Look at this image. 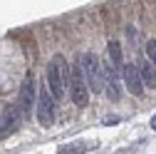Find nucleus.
I'll return each instance as SVG.
<instances>
[{
    "instance_id": "nucleus-1",
    "label": "nucleus",
    "mask_w": 156,
    "mask_h": 154,
    "mask_svg": "<svg viewBox=\"0 0 156 154\" xmlns=\"http://www.w3.org/2000/svg\"><path fill=\"white\" fill-rule=\"evenodd\" d=\"M80 65H82V72L87 77V85H89V92L97 94V92H102V62H99V57H97L94 52H82L80 55Z\"/></svg>"
},
{
    "instance_id": "nucleus-2",
    "label": "nucleus",
    "mask_w": 156,
    "mask_h": 154,
    "mask_svg": "<svg viewBox=\"0 0 156 154\" xmlns=\"http://www.w3.org/2000/svg\"><path fill=\"white\" fill-rule=\"evenodd\" d=\"M69 92H72V102L77 107H84L89 102V85H87V77H84L80 62L72 65V72H69Z\"/></svg>"
},
{
    "instance_id": "nucleus-3",
    "label": "nucleus",
    "mask_w": 156,
    "mask_h": 154,
    "mask_svg": "<svg viewBox=\"0 0 156 154\" xmlns=\"http://www.w3.org/2000/svg\"><path fill=\"white\" fill-rule=\"evenodd\" d=\"M37 119H40L42 127H52V122H55V97H52L47 82L37 92Z\"/></svg>"
},
{
    "instance_id": "nucleus-4",
    "label": "nucleus",
    "mask_w": 156,
    "mask_h": 154,
    "mask_svg": "<svg viewBox=\"0 0 156 154\" xmlns=\"http://www.w3.org/2000/svg\"><path fill=\"white\" fill-rule=\"evenodd\" d=\"M37 100V82H35V77L27 75L25 80H23V87H20V112H23V117H30L32 114V105Z\"/></svg>"
},
{
    "instance_id": "nucleus-5",
    "label": "nucleus",
    "mask_w": 156,
    "mask_h": 154,
    "mask_svg": "<svg viewBox=\"0 0 156 154\" xmlns=\"http://www.w3.org/2000/svg\"><path fill=\"white\" fill-rule=\"evenodd\" d=\"M45 82L52 92V97L55 100H65V90H67V82H65V77L60 72V67H57V62L52 60L47 65V72H45Z\"/></svg>"
},
{
    "instance_id": "nucleus-6",
    "label": "nucleus",
    "mask_w": 156,
    "mask_h": 154,
    "mask_svg": "<svg viewBox=\"0 0 156 154\" xmlns=\"http://www.w3.org/2000/svg\"><path fill=\"white\" fill-rule=\"evenodd\" d=\"M122 77H124V85H126V90L134 94V97H144V92H146V87H144V80H141V72H139V65H124L122 67Z\"/></svg>"
},
{
    "instance_id": "nucleus-7",
    "label": "nucleus",
    "mask_w": 156,
    "mask_h": 154,
    "mask_svg": "<svg viewBox=\"0 0 156 154\" xmlns=\"http://www.w3.org/2000/svg\"><path fill=\"white\" fill-rule=\"evenodd\" d=\"M139 72H141L144 87H149V90H156V65L149 60V57L139 62Z\"/></svg>"
},
{
    "instance_id": "nucleus-8",
    "label": "nucleus",
    "mask_w": 156,
    "mask_h": 154,
    "mask_svg": "<svg viewBox=\"0 0 156 154\" xmlns=\"http://www.w3.org/2000/svg\"><path fill=\"white\" fill-rule=\"evenodd\" d=\"M0 119H3L8 132H15L17 124H20V119H23V112H20V107H5L3 114H0Z\"/></svg>"
},
{
    "instance_id": "nucleus-9",
    "label": "nucleus",
    "mask_w": 156,
    "mask_h": 154,
    "mask_svg": "<svg viewBox=\"0 0 156 154\" xmlns=\"http://www.w3.org/2000/svg\"><path fill=\"white\" fill-rule=\"evenodd\" d=\"M109 62H112V67L116 70V72H122V67H124V60H122V47H119V42H109Z\"/></svg>"
},
{
    "instance_id": "nucleus-10",
    "label": "nucleus",
    "mask_w": 156,
    "mask_h": 154,
    "mask_svg": "<svg viewBox=\"0 0 156 154\" xmlns=\"http://www.w3.org/2000/svg\"><path fill=\"white\" fill-rule=\"evenodd\" d=\"M146 57L156 65V40H149V42H146Z\"/></svg>"
},
{
    "instance_id": "nucleus-11",
    "label": "nucleus",
    "mask_w": 156,
    "mask_h": 154,
    "mask_svg": "<svg viewBox=\"0 0 156 154\" xmlns=\"http://www.w3.org/2000/svg\"><path fill=\"white\" fill-rule=\"evenodd\" d=\"M151 129H156V117H154V119H151Z\"/></svg>"
}]
</instances>
